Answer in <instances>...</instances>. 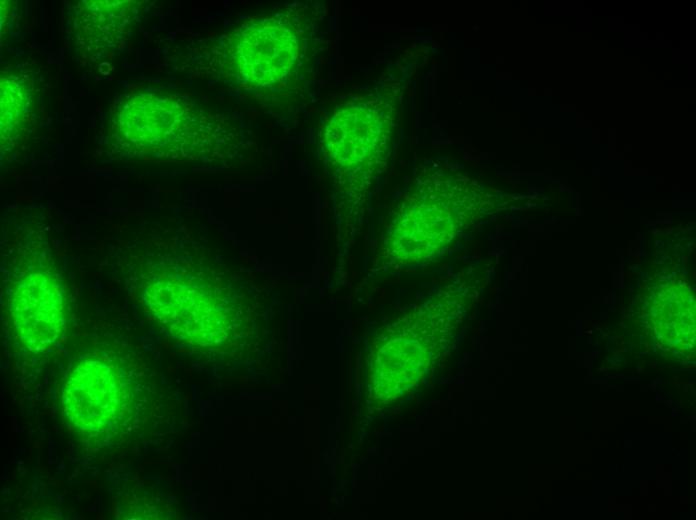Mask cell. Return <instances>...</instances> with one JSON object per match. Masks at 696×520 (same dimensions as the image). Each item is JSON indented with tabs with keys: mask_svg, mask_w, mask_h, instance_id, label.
Listing matches in <instances>:
<instances>
[{
	"mask_svg": "<svg viewBox=\"0 0 696 520\" xmlns=\"http://www.w3.org/2000/svg\"><path fill=\"white\" fill-rule=\"evenodd\" d=\"M157 388L142 360L123 347L95 348L76 359L62 386L70 438L92 460L131 452L151 433Z\"/></svg>",
	"mask_w": 696,
	"mask_h": 520,
	"instance_id": "obj_1",
	"label": "cell"
},
{
	"mask_svg": "<svg viewBox=\"0 0 696 520\" xmlns=\"http://www.w3.org/2000/svg\"><path fill=\"white\" fill-rule=\"evenodd\" d=\"M141 296L158 321L176 338L201 347L222 343L230 307L216 285L187 268L147 264Z\"/></svg>",
	"mask_w": 696,
	"mask_h": 520,
	"instance_id": "obj_2",
	"label": "cell"
},
{
	"mask_svg": "<svg viewBox=\"0 0 696 520\" xmlns=\"http://www.w3.org/2000/svg\"><path fill=\"white\" fill-rule=\"evenodd\" d=\"M7 285L15 342L31 355L49 351L65 331L67 308L63 283L49 254L42 249L24 252Z\"/></svg>",
	"mask_w": 696,
	"mask_h": 520,
	"instance_id": "obj_3",
	"label": "cell"
},
{
	"mask_svg": "<svg viewBox=\"0 0 696 520\" xmlns=\"http://www.w3.org/2000/svg\"><path fill=\"white\" fill-rule=\"evenodd\" d=\"M238 82L274 87L294 75L302 59V33L288 13L253 19L237 29L225 50Z\"/></svg>",
	"mask_w": 696,
	"mask_h": 520,
	"instance_id": "obj_4",
	"label": "cell"
},
{
	"mask_svg": "<svg viewBox=\"0 0 696 520\" xmlns=\"http://www.w3.org/2000/svg\"><path fill=\"white\" fill-rule=\"evenodd\" d=\"M118 114L116 134L135 154H156L162 149H193L194 134L202 126L189 107L171 98L136 97Z\"/></svg>",
	"mask_w": 696,
	"mask_h": 520,
	"instance_id": "obj_5",
	"label": "cell"
}]
</instances>
